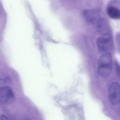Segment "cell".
Instances as JSON below:
<instances>
[{"label": "cell", "instance_id": "obj_1", "mask_svg": "<svg viewBox=\"0 0 120 120\" xmlns=\"http://www.w3.org/2000/svg\"><path fill=\"white\" fill-rule=\"evenodd\" d=\"M112 60L110 53H106L101 56L98 64L97 71L101 77H107L112 70Z\"/></svg>", "mask_w": 120, "mask_h": 120}, {"label": "cell", "instance_id": "obj_2", "mask_svg": "<svg viewBox=\"0 0 120 120\" xmlns=\"http://www.w3.org/2000/svg\"><path fill=\"white\" fill-rule=\"evenodd\" d=\"M97 44L99 50L101 52L110 50L113 45L112 37L110 34H104L98 39Z\"/></svg>", "mask_w": 120, "mask_h": 120}, {"label": "cell", "instance_id": "obj_3", "mask_svg": "<svg viewBox=\"0 0 120 120\" xmlns=\"http://www.w3.org/2000/svg\"><path fill=\"white\" fill-rule=\"evenodd\" d=\"M109 97L110 101L113 105L120 103V85L117 82L111 84L109 90Z\"/></svg>", "mask_w": 120, "mask_h": 120}, {"label": "cell", "instance_id": "obj_4", "mask_svg": "<svg viewBox=\"0 0 120 120\" xmlns=\"http://www.w3.org/2000/svg\"><path fill=\"white\" fill-rule=\"evenodd\" d=\"M14 98L12 90L8 86L0 87V104H6L10 103Z\"/></svg>", "mask_w": 120, "mask_h": 120}, {"label": "cell", "instance_id": "obj_5", "mask_svg": "<svg viewBox=\"0 0 120 120\" xmlns=\"http://www.w3.org/2000/svg\"><path fill=\"white\" fill-rule=\"evenodd\" d=\"M84 17L88 22L96 23L101 18L99 12L95 9L85 10L83 12Z\"/></svg>", "mask_w": 120, "mask_h": 120}, {"label": "cell", "instance_id": "obj_6", "mask_svg": "<svg viewBox=\"0 0 120 120\" xmlns=\"http://www.w3.org/2000/svg\"><path fill=\"white\" fill-rule=\"evenodd\" d=\"M107 12L109 16L111 19H120V10L116 7L109 6L107 8Z\"/></svg>", "mask_w": 120, "mask_h": 120}, {"label": "cell", "instance_id": "obj_7", "mask_svg": "<svg viewBox=\"0 0 120 120\" xmlns=\"http://www.w3.org/2000/svg\"><path fill=\"white\" fill-rule=\"evenodd\" d=\"M115 67L117 75L120 80V65L117 61H116L115 63Z\"/></svg>", "mask_w": 120, "mask_h": 120}, {"label": "cell", "instance_id": "obj_8", "mask_svg": "<svg viewBox=\"0 0 120 120\" xmlns=\"http://www.w3.org/2000/svg\"><path fill=\"white\" fill-rule=\"evenodd\" d=\"M116 41L118 50L120 52V34H117L116 36Z\"/></svg>", "mask_w": 120, "mask_h": 120}, {"label": "cell", "instance_id": "obj_9", "mask_svg": "<svg viewBox=\"0 0 120 120\" xmlns=\"http://www.w3.org/2000/svg\"><path fill=\"white\" fill-rule=\"evenodd\" d=\"M0 120H9L5 116L2 115L0 116Z\"/></svg>", "mask_w": 120, "mask_h": 120}]
</instances>
